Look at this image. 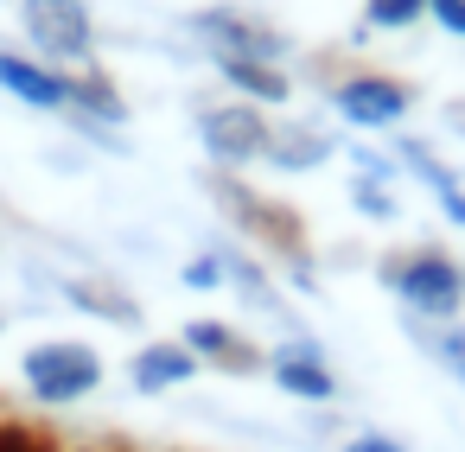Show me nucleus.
<instances>
[{
  "label": "nucleus",
  "instance_id": "obj_1",
  "mask_svg": "<svg viewBox=\"0 0 465 452\" xmlns=\"http://www.w3.org/2000/svg\"><path fill=\"white\" fill-rule=\"evenodd\" d=\"M198 192L223 211V223L236 230V242H249V249L281 274V287L319 293V255H312V230H306L300 204L255 192L249 172H217V166L198 172Z\"/></svg>",
  "mask_w": 465,
  "mask_h": 452
},
{
  "label": "nucleus",
  "instance_id": "obj_2",
  "mask_svg": "<svg viewBox=\"0 0 465 452\" xmlns=\"http://www.w3.org/2000/svg\"><path fill=\"white\" fill-rule=\"evenodd\" d=\"M376 287L401 306V319H427V325L465 319V268L433 242L382 249L376 255Z\"/></svg>",
  "mask_w": 465,
  "mask_h": 452
},
{
  "label": "nucleus",
  "instance_id": "obj_3",
  "mask_svg": "<svg viewBox=\"0 0 465 452\" xmlns=\"http://www.w3.org/2000/svg\"><path fill=\"white\" fill-rule=\"evenodd\" d=\"M185 33L204 45V58H268V64H293V33L281 20H268L262 7H242V0H217V7L185 14Z\"/></svg>",
  "mask_w": 465,
  "mask_h": 452
},
{
  "label": "nucleus",
  "instance_id": "obj_4",
  "mask_svg": "<svg viewBox=\"0 0 465 452\" xmlns=\"http://www.w3.org/2000/svg\"><path fill=\"white\" fill-rule=\"evenodd\" d=\"M103 350L84 344V338H39L26 357H20V382L39 408H77L103 388Z\"/></svg>",
  "mask_w": 465,
  "mask_h": 452
},
{
  "label": "nucleus",
  "instance_id": "obj_5",
  "mask_svg": "<svg viewBox=\"0 0 465 452\" xmlns=\"http://www.w3.org/2000/svg\"><path fill=\"white\" fill-rule=\"evenodd\" d=\"M20 33H26L33 58H45L52 71L96 64V14H90V0H20Z\"/></svg>",
  "mask_w": 465,
  "mask_h": 452
},
{
  "label": "nucleus",
  "instance_id": "obj_6",
  "mask_svg": "<svg viewBox=\"0 0 465 452\" xmlns=\"http://www.w3.org/2000/svg\"><path fill=\"white\" fill-rule=\"evenodd\" d=\"M325 103H331V115H338L351 134H395V128L408 122V109H414V84H401L395 71L357 64L344 84L325 90Z\"/></svg>",
  "mask_w": 465,
  "mask_h": 452
},
{
  "label": "nucleus",
  "instance_id": "obj_7",
  "mask_svg": "<svg viewBox=\"0 0 465 452\" xmlns=\"http://www.w3.org/2000/svg\"><path fill=\"white\" fill-rule=\"evenodd\" d=\"M192 128H198V147H204V160L217 166V172H249V166H262V153H268V134H274V122H268V109H255V103H204L198 115H192Z\"/></svg>",
  "mask_w": 465,
  "mask_h": 452
},
{
  "label": "nucleus",
  "instance_id": "obj_8",
  "mask_svg": "<svg viewBox=\"0 0 465 452\" xmlns=\"http://www.w3.org/2000/svg\"><path fill=\"white\" fill-rule=\"evenodd\" d=\"M268 382H274L287 401H306V408H331V401L344 395V382H338V369H331V357H325V344H319L312 331L281 338V344L268 350Z\"/></svg>",
  "mask_w": 465,
  "mask_h": 452
},
{
  "label": "nucleus",
  "instance_id": "obj_9",
  "mask_svg": "<svg viewBox=\"0 0 465 452\" xmlns=\"http://www.w3.org/2000/svg\"><path fill=\"white\" fill-rule=\"evenodd\" d=\"M185 350L204 363V369H217V376H236V382H255V376H268V350L242 331V325H230V319H185Z\"/></svg>",
  "mask_w": 465,
  "mask_h": 452
},
{
  "label": "nucleus",
  "instance_id": "obj_10",
  "mask_svg": "<svg viewBox=\"0 0 465 452\" xmlns=\"http://www.w3.org/2000/svg\"><path fill=\"white\" fill-rule=\"evenodd\" d=\"M395 172L408 179V185H420L433 204H440V217L452 223V230H465V179H459V166L433 147V141H420V134H395Z\"/></svg>",
  "mask_w": 465,
  "mask_h": 452
},
{
  "label": "nucleus",
  "instance_id": "obj_11",
  "mask_svg": "<svg viewBox=\"0 0 465 452\" xmlns=\"http://www.w3.org/2000/svg\"><path fill=\"white\" fill-rule=\"evenodd\" d=\"M0 96H14L33 115H64L71 109V77L52 71L45 58H33V52L0 45Z\"/></svg>",
  "mask_w": 465,
  "mask_h": 452
},
{
  "label": "nucleus",
  "instance_id": "obj_12",
  "mask_svg": "<svg viewBox=\"0 0 465 452\" xmlns=\"http://www.w3.org/2000/svg\"><path fill=\"white\" fill-rule=\"evenodd\" d=\"M52 287H58V300H64L71 312H84V319H103V325H115V331H141V325H147L141 300H134L128 287H115L109 274H52Z\"/></svg>",
  "mask_w": 465,
  "mask_h": 452
},
{
  "label": "nucleus",
  "instance_id": "obj_13",
  "mask_svg": "<svg viewBox=\"0 0 465 452\" xmlns=\"http://www.w3.org/2000/svg\"><path fill=\"white\" fill-rule=\"evenodd\" d=\"M331 153H338V134H331V128H319V122H274L262 166H268V172H287V179H300V172H319V166H331Z\"/></svg>",
  "mask_w": 465,
  "mask_h": 452
},
{
  "label": "nucleus",
  "instance_id": "obj_14",
  "mask_svg": "<svg viewBox=\"0 0 465 452\" xmlns=\"http://www.w3.org/2000/svg\"><path fill=\"white\" fill-rule=\"evenodd\" d=\"M198 357L185 350V338H147L134 357H128V382H134V395H173V388H185V382H198Z\"/></svg>",
  "mask_w": 465,
  "mask_h": 452
},
{
  "label": "nucleus",
  "instance_id": "obj_15",
  "mask_svg": "<svg viewBox=\"0 0 465 452\" xmlns=\"http://www.w3.org/2000/svg\"><path fill=\"white\" fill-rule=\"evenodd\" d=\"M211 71L223 77V90L236 103H255V109H287L293 103V71L287 64H268V58H211Z\"/></svg>",
  "mask_w": 465,
  "mask_h": 452
},
{
  "label": "nucleus",
  "instance_id": "obj_16",
  "mask_svg": "<svg viewBox=\"0 0 465 452\" xmlns=\"http://www.w3.org/2000/svg\"><path fill=\"white\" fill-rule=\"evenodd\" d=\"M64 77H71V109H64V115H90V122H103V128H128V122H134L128 90H122L103 64H77V71H64Z\"/></svg>",
  "mask_w": 465,
  "mask_h": 452
},
{
  "label": "nucleus",
  "instance_id": "obj_17",
  "mask_svg": "<svg viewBox=\"0 0 465 452\" xmlns=\"http://www.w3.org/2000/svg\"><path fill=\"white\" fill-rule=\"evenodd\" d=\"M401 331L420 344V357L440 369V376H452L459 388H465V319H452V325H427V319H401Z\"/></svg>",
  "mask_w": 465,
  "mask_h": 452
},
{
  "label": "nucleus",
  "instance_id": "obj_18",
  "mask_svg": "<svg viewBox=\"0 0 465 452\" xmlns=\"http://www.w3.org/2000/svg\"><path fill=\"white\" fill-rule=\"evenodd\" d=\"M427 20V0H363V26L351 33L357 45L370 39V33H408V26H420Z\"/></svg>",
  "mask_w": 465,
  "mask_h": 452
},
{
  "label": "nucleus",
  "instance_id": "obj_19",
  "mask_svg": "<svg viewBox=\"0 0 465 452\" xmlns=\"http://www.w3.org/2000/svg\"><path fill=\"white\" fill-rule=\"evenodd\" d=\"M351 204H357L363 223H401V198H395V185H382V179H357V172H351Z\"/></svg>",
  "mask_w": 465,
  "mask_h": 452
},
{
  "label": "nucleus",
  "instance_id": "obj_20",
  "mask_svg": "<svg viewBox=\"0 0 465 452\" xmlns=\"http://www.w3.org/2000/svg\"><path fill=\"white\" fill-rule=\"evenodd\" d=\"M64 128H71L84 147L109 153V160H134V141H128V128H103V122H90V115H64Z\"/></svg>",
  "mask_w": 465,
  "mask_h": 452
},
{
  "label": "nucleus",
  "instance_id": "obj_21",
  "mask_svg": "<svg viewBox=\"0 0 465 452\" xmlns=\"http://www.w3.org/2000/svg\"><path fill=\"white\" fill-rule=\"evenodd\" d=\"M179 287L185 293H223L230 287V274H223V255L204 242L198 255H185V268H179Z\"/></svg>",
  "mask_w": 465,
  "mask_h": 452
},
{
  "label": "nucleus",
  "instance_id": "obj_22",
  "mask_svg": "<svg viewBox=\"0 0 465 452\" xmlns=\"http://www.w3.org/2000/svg\"><path fill=\"white\" fill-rule=\"evenodd\" d=\"M351 172H357V179H382V185L401 179V172H395V153H389V147H363V141L351 147Z\"/></svg>",
  "mask_w": 465,
  "mask_h": 452
},
{
  "label": "nucleus",
  "instance_id": "obj_23",
  "mask_svg": "<svg viewBox=\"0 0 465 452\" xmlns=\"http://www.w3.org/2000/svg\"><path fill=\"white\" fill-rule=\"evenodd\" d=\"M338 452H408V446H401L395 433H382V427H357V433H351Z\"/></svg>",
  "mask_w": 465,
  "mask_h": 452
},
{
  "label": "nucleus",
  "instance_id": "obj_24",
  "mask_svg": "<svg viewBox=\"0 0 465 452\" xmlns=\"http://www.w3.org/2000/svg\"><path fill=\"white\" fill-rule=\"evenodd\" d=\"M427 20H433L446 39H465V0H427Z\"/></svg>",
  "mask_w": 465,
  "mask_h": 452
},
{
  "label": "nucleus",
  "instance_id": "obj_25",
  "mask_svg": "<svg viewBox=\"0 0 465 452\" xmlns=\"http://www.w3.org/2000/svg\"><path fill=\"white\" fill-rule=\"evenodd\" d=\"M446 128L465 141V96H452V103H446Z\"/></svg>",
  "mask_w": 465,
  "mask_h": 452
},
{
  "label": "nucleus",
  "instance_id": "obj_26",
  "mask_svg": "<svg viewBox=\"0 0 465 452\" xmlns=\"http://www.w3.org/2000/svg\"><path fill=\"white\" fill-rule=\"evenodd\" d=\"M0 331H7V312H0Z\"/></svg>",
  "mask_w": 465,
  "mask_h": 452
}]
</instances>
